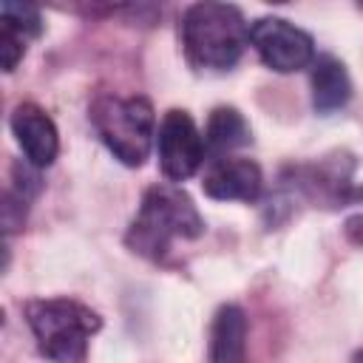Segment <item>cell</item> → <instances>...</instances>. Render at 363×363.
Listing matches in <instances>:
<instances>
[{
    "mask_svg": "<svg viewBox=\"0 0 363 363\" xmlns=\"http://www.w3.org/2000/svg\"><path fill=\"white\" fill-rule=\"evenodd\" d=\"M204 139L193 122V116L182 108H170L156 130V153L159 167L167 182H184L199 173L204 162Z\"/></svg>",
    "mask_w": 363,
    "mask_h": 363,
    "instance_id": "6",
    "label": "cell"
},
{
    "mask_svg": "<svg viewBox=\"0 0 363 363\" xmlns=\"http://www.w3.org/2000/svg\"><path fill=\"white\" fill-rule=\"evenodd\" d=\"M210 363H247V315L224 303L210 326Z\"/></svg>",
    "mask_w": 363,
    "mask_h": 363,
    "instance_id": "10",
    "label": "cell"
},
{
    "mask_svg": "<svg viewBox=\"0 0 363 363\" xmlns=\"http://www.w3.org/2000/svg\"><path fill=\"white\" fill-rule=\"evenodd\" d=\"M343 235H346L349 244L363 247V213H354L343 221Z\"/></svg>",
    "mask_w": 363,
    "mask_h": 363,
    "instance_id": "15",
    "label": "cell"
},
{
    "mask_svg": "<svg viewBox=\"0 0 363 363\" xmlns=\"http://www.w3.org/2000/svg\"><path fill=\"white\" fill-rule=\"evenodd\" d=\"M91 122L105 147L125 167L145 164L156 136V116L147 96L102 94L91 102Z\"/></svg>",
    "mask_w": 363,
    "mask_h": 363,
    "instance_id": "4",
    "label": "cell"
},
{
    "mask_svg": "<svg viewBox=\"0 0 363 363\" xmlns=\"http://www.w3.org/2000/svg\"><path fill=\"white\" fill-rule=\"evenodd\" d=\"M312 108L318 113H335L340 111L349 99H352V79L346 65L332 57V54H320L312 62Z\"/></svg>",
    "mask_w": 363,
    "mask_h": 363,
    "instance_id": "9",
    "label": "cell"
},
{
    "mask_svg": "<svg viewBox=\"0 0 363 363\" xmlns=\"http://www.w3.org/2000/svg\"><path fill=\"white\" fill-rule=\"evenodd\" d=\"M0 20L6 28L17 31L20 37H40L43 34V14L34 3H14V0H3L0 3Z\"/></svg>",
    "mask_w": 363,
    "mask_h": 363,
    "instance_id": "12",
    "label": "cell"
},
{
    "mask_svg": "<svg viewBox=\"0 0 363 363\" xmlns=\"http://www.w3.org/2000/svg\"><path fill=\"white\" fill-rule=\"evenodd\" d=\"M352 363H363V349H357V352L352 354Z\"/></svg>",
    "mask_w": 363,
    "mask_h": 363,
    "instance_id": "16",
    "label": "cell"
},
{
    "mask_svg": "<svg viewBox=\"0 0 363 363\" xmlns=\"http://www.w3.org/2000/svg\"><path fill=\"white\" fill-rule=\"evenodd\" d=\"M26 201L28 199H23L14 190L3 193V227H6V235L14 233L17 227H23V221H26Z\"/></svg>",
    "mask_w": 363,
    "mask_h": 363,
    "instance_id": "14",
    "label": "cell"
},
{
    "mask_svg": "<svg viewBox=\"0 0 363 363\" xmlns=\"http://www.w3.org/2000/svg\"><path fill=\"white\" fill-rule=\"evenodd\" d=\"M250 43L244 14L230 3H193L182 14L184 57L199 71L233 68Z\"/></svg>",
    "mask_w": 363,
    "mask_h": 363,
    "instance_id": "2",
    "label": "cell"
},
{
    "mask_svg": "<svg viewBox=\"0 0 363 363\" xmlns=\"http://www.w3.org/2000/svg\"><path fill=\"white\" fill-rule=\"evenodd\" d=\"M250 45L261 62L278 74H292L315 62L312 37L284 17H258L250 26Z\"/></svg>",
    "mask_w": 363,
    "mask_h": 363,
    "instance_id": "5",
    "label": "cell"
},
{
    "mask_svg": "<svg viewBox=\"0 0 363 363\" xmlns=\"http://www.w3.org/2000/svg\"><path fill=\"white\" fill-rule=\"evenodd\" d=\"M0 54H3V71H14L17 62L26 54V37H20L11 28H0Z\"/></svg>",
    "mask_w": 363,
    "mask_h": 363,
    "instance_id": "13",
    "label": "cell"
},
{
    "mask_svg": "<svg viewBox=\"0 0 363 363\" xmlns=\"http://www.w3.org/2000/svg\"><path fill=\"white\" fill-rule=\"evenodd\" d=\"M11 133L20 145V150L26 153V162L34 164L37 170L40 167H48L57 153H60V133H57V125L54 119L34 102H20L14 111H11Z\"/></svg>",
    "mask_w": 363,
    "mask_h": 363,
    "instance_id": "7",
    "label": "cell"
},
{
    "mask_svg": "<svg viewBox=\"0 0 363 363\" xmlns=\"http://www.w3.org/2000/svg\"><path fill=\"white\" fill-rule=\"evenodd\" d=\"M264 176L252 159H218L201 179V190L216 201H255L261 196Z\"/></svg>",
    "mask_w": 363,
    "mask_h": 363,
    "instance_id": "8",
    "label": "cell"
},
{
    "mask_svg": "<svg viewBox=\"0 0 363 363\" xmlns=\"http://www.w3.org/2000/svg\"><path fill=\"white\" fill-rule=\"evenodd\" d=\"M204 233V218L193 199L173 182L145 190L136 218L125 233V244L150 261H164L176 238L193 241Z\"/></svg>",
    "mask_w": 363,
    "mask_h": 363,
    "instance_id": "1",
    "label": "cell"
},
{
    "mask_svg": "<svg viewBox=\"0 0 363 363\" xmlns=\"http://www.w3.org/2000/svg\"><path fill=\"white\" fill-rule=\"evenodd\" d=\"M23 312L40 354L51 363H85L88 343L102 329V318L74 298H37Z\"/></svg>",
    "mask_w": 363,
    "mask_h": 363,
    "instance_id": "3",
    "label": "cell"
},
{
    "mask_svg": "<svg viewBox=\"0 0 363 363\" xmlns=\"http://www.w3.org/2000/svg\"><path fill=\"white\" fill-rule=\"evenodd\" d=\"M252 142V130L250 122L244 119V113L233 105H218L210 111L207 128H204V145L216 153H230L238 147H247Z\"/></svg>",
    "mask_w": 363,
    "mask_h": 363,
    "instance_id": "11",
    "label": "cell"
}]
</instances>
